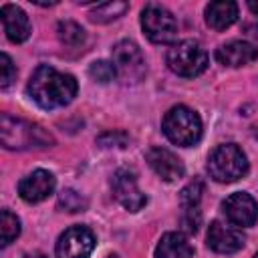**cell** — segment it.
I'll return each mask as SVG.
<instances>
[{
  "mask_svg": "<svg viewBox=\"0 0 258 258\" xmlns=\"http://www.w3.org/2000/svg\"><path fill=\"white\" fill-rule=\"evenodd\" d=\"M26 91L38 107L58 109V107L69 105L77 97L79 85L73 75L60 73L48 64H40L32 73Z\"/></svg>",
  "mask_w": 258,
  "mask_h": 258,
  "instance_id": "6da1fadb",
  "label": "cell"
},
{
  "mask_svg": "<svg viewBox=\"0 0 258 258\" xmlns=\"http://www.w3.org/2000/svg\"><path fill=\"white\" fill-rule=\"evenodd\" d=\"M0 139L6 149H30V147H50L54 139L40 125L2 113L0 119Z\"/></svg>",
  "mask_w": 258,
  "mask_h": 258,
  "instance_id": "7a4b0ae2",
  "label": "cell"
},
{
  "mask_svg": "<svg viewBox=\"0 0 258 258\" xmlns=\"http://www.w3.org/2000/svg\"><path fill=\"white\" fill-rule=\"evenodd\" d=\"M161 129L171 143L181 147H191L202 139V119L194 109L185 105L171 107L163 115Z\"/></svg>",
  "mask_w": 258,
  "mask_h": 258,
  "instance_id": "3957f363",
  "label": "cell"
},
{
  "mask_svg": "<svg viewBox=\"0 0 258 258\" xmlns=\"http://www.w3.org/2000/svg\"><path fill=\"white\" fill-rule=\"evenodd\" d=\"M208 173L218 183H232L238 181L248 173V159L246 153L236 143L218 145L208 155Z\"/></svg>",
  "mask_w": 258,
  "mask_h": 258,
  "instance_id": "277c9868",
  "label": "cell"
},
{
  "mask_svg": "<svg viewBox=\"0 0 258 258\" xmlns=\"http://www.w3.org/2000/svg\"><path fill=\"white\" fill-rule=\"evenodd\" d=\"M165 62L171 73L185 79H194L208 69V52L196 40H181L167 50Z\"/></svg>",
  "mask_w": 258,
  "mask_h": 258,
  "instance_id": "5b68a950",
  "label": "cell"
},
{
  "mask_svg": "<svg viewBox=\"0 0 258 258\" xmlns=\"http://www.w3.org/2000/svg\"><path fill=\"white\" fill-rule=\"evenodd\" d=\"M141 28L155 44H171L177 40V20L161 4H147L141 10Z\"/></svg>",
  "mask_w": 258,
  "mask_h": 258,
  "instance_id": "8992f818",
  "label": "cell"
},
{
  "mask_svg": "<svg viewBox=\"0 0 258 258\" xmlns=\"http://www.w3.org/2000/svg\"><path fill=\"white\" fill-rule=\"evenodd\" d=\"M111 62H113L117 77L121 79L123 85H137L147 73L145 56L133 40H119L113 46V60Z\"/></svg>",
  "mask_w": 258,
  "mask_h": 258,
  "instance_id": "52a82bcc",
  "label": "cell"
},
{
  "mask_svg": "<svg viewBox=\"0 0 258 258\" xmlns=\"http://www.w3.org/2000/svg\"><path fill=\"white\" fill-rule=\"evenodd\" d=\"M95 248V234L87 226L67 228L54 246L56 258H89Z\"/></svg>",
  "mask_w": 258,
  "mask_h": 258,
  "instance_id": "ba28073f",
  "label": "cell"
},
{
  "mask_svg": "<svg viewBox=\"0 0 258 258\" xmlns=\"http://www.w3.org/2000/svg\"><path fill=\"white\" fill-rule=\"evenodd\" d=\"M111 187H113V196L115 200L127 210V212H139L145 204L147 198L145 194L139 189L135 173L131 169H117L113 173L111 179Z\"/></svg>",
  "mask_w": 258,
  "mask_h": 258,
  "instance_id": "9c48e42d",
  "label": "cell"
},
{
  "mask_svg": "<svg viewBox=\"0 0 258 258\" xmlns=\"http://www.w3.org/2000/svg\"><path fill=\"white\" fill-rule=\"evenodd\" d=\"M224 216L230 224L238 228H250L258 222V204L246 191H236L222 202Z\"/></svg>",
  "mask_w": 258,
  "mask_h": 258,
  "instance_id": "30bf717a",
  "label": "cell"
},
{
  "mask_svg": "<svg viewBox=\"0 0 258 258\" xmlns=\"http://www.w3.org/2000/svg\"><path fill=\"white\" fill-rule=\"evenodd\" d=\"M204 194V183L200 179L189 181L181 194H179V206H181V226L187 234H196L202 224V212L200 202Z\"/></svg>",
  "mask_w": 258,
  "mask_h": 258,
  "instance_id": "8fae6325",
  "label": "cell"
},
{
  "mask_svg": "<svg viewBox=\"0 0 258 258\" xmlns=\"http://www.w3.org/2000/svg\"><path fill=\"white\" fill-rule=\"evenodd\" d=\"M56 179L46 169H34L18 181V194L26 204H38L54 191Z\"/></svg>",
  "mask_w": 258,
  "mask_h": 258,
  "instance_id": "7c38bea8",
  "label": "cell"
},
{
  "mask_svg": "<svg viewBox=\"0 0 258 258\" xmlns=\"http://www.w3.org/2000/svg\"><path fill=\"white\" fill-rule=\"evenodd\" d=\"M145 159H147L149 167H151L163 181H169V183H171V181H177V179H181L183 173H185V167H183L181 159H179L173 151H169V149H165V147H151V149H147Z\"/></svg>",
  "mask_w": 258,
  "mask_h": 258,
  "instance_id": "4fadbf2b",
  "label": "cell"
},
{
  "mask_svg": "<svg viewBox=\"0 0 258 258\" xmlns=\"http://www.w3.org/2000/svg\"><path fill=\"white\" fill-rule=\"evenodd\" d=\"M208 248L218 254H234L244 248V234L232 226H226L220 220H214L208 228Z\"/></svg>",
  "mask_w": 258,
  "mask_h": 258,
  "instance_id": "5bb4252c",
  "label": "cell"
},
{
  "mask_svg": "<svg viewBox=\"0 0 258 258\" xmlns=\"http://www.w3.org/2000/svg\"><path fill=\"white\" fill-rule=\"evenodd\" d=\"M258 58V48L246 40H230L216 50V60L224 67H246Z\"/></svg>",
  "mask_w": 258,
  "mask_h": 258,
  "instance_id": "9a60e30c",
  "label": "cell"
},
{
  "mask_svg": "<svg viewBox=\"0 0 258 258\" xmlns=\"http://www.w3.org/2000/svg\"><path fill=\"white\" fill-rule=\"evenodd\" d=\"M0 16H2V24H4V32L12 42H24L30 36V20L26 16V12L16 6V4H4L0 8Z\"/></svg>",
  "mask_w": 258,
  "mask_h": 258,
  "instance_id": "2e32d148",
  "label": "cell"
},
{
  "mask_svg": "<svg viewBox=\"0 0 258 258\" xmlns=\"http://www.w3.org/2000/svg\"><path fill=\"white\" fill-rule=\"evenodd\" d=\"M238 20V4L232 0H216L206 6V24L214 30H226Z\"/></svg>",
  "mask_w": 258,
  "mask_h": 258,
  "instance_id": "e0dca14e",
  "label": "cell"
},
{
  "mask_svg": "<svg viewBox=\"0 0 258 258\" xmlns=\"http://www.w3.org/2000/svg\"><path fill=\"white\" fill-rule=\"evenodd\" d=\"M155 258H194V248L181 232H167L159 238Z\"/></svg>",
  "mask_w": 258,
  "mask_h": 258,
  "instance_id": "ac0fdd59",
  "label": "cell"
},
{
  "mask_svg": "<svg viewBox=\"0 0 258 258\" xmlns=\"http://www.w3.org/2000/svg\"><path fill=\"white\" fill-rule=\"evenodd\" d=\"M56 34H58V40L69 48H79L87 40V34L81 28V24H77L73 20H60L56 26Z\"/></svg>",
  "mask_w": 258,
  "mask_h": 258,
  "instance_id": "d6986e66",
  "label": "cell"
},
{
  "mask_svg": "<svg viewBox=\"0 0 258 258\" xmlns=\"http://www.w3.org/2000/svg\"><path fill=\"white\" fill-rule=\"evenodd\" d=\"M129 4L127 2H105V4H99L93 12H91V20L93 22H99V24H105V22H111L119 16H123L127 12Z\"/></svg>",
  "mask_w": 258,
  "mask_h": 258,
  "instance_id": "ffe728a7",
  "label": "cell"
},
{
  "mask_svg": "<svg viewBox=\"0 0 258 258\" xmlns=\"http://www.w3.org/2000/svg\"><path fill=\"white\" fill-rule=\"evenodd\" d=\"M0 232H2V246H8L20 234V220L10 210H2L0 214Z\"/></svg>",
  "mask_w": 258,
  "mask_h": 258,
  "instance_id": "44dd1931",
  "label": "cell"
},
{
  "mask_svg": "<svg viewBox=\"0 0 258 258\" xmlns=\"http://www.w3.org/2000/svg\"><path fill=\"white\" fill-rule=\"evenodd\" d=\"M89 75H91L93 81L105 85V83H111L117 77V71H115L113 62H109V60H95L89 67Z\"/></svg>",
  "mask_w": 258,
  "mask_h": 258,
  "instance_id": "7402d4cb",
  "label": "cell"
},
{
  "mask_svg": "<svg viewBox=\"0 0 258 258\" xmlns=\"http://www.w3.org/2000/svg\"><path fill=\"white\" fill-rule=\"evenodd\" d=\"M58 208L62 212H83L87 208V200L75 189H64L58 196Z\"/></svg>",
  "mask_w": 258,
  "mask_h": 258,
  "instance_id": "603a6c76",
  "label": "cell"
},
{
  "mask_svg": "<svg viewBox=\"0 0 258 258\" xmlns=\"http://www.w3.org/2000/svg\"><path fill=\"white\" fill-rule=\"evenodd\" d=\"M0 71H2V75H0V87L2 89H8L12 85V81H16V67H14L12 58L6 52L0 54Z\"/></svg>",
  "mask_w": 258,
  "mask_h": 258,
  "instance_id": "cb8c5ba5",
  "label": "cell"
},
{
  "mask_svg": "<svg viewBox=\"0 0 258 258\" xmlns=\"http://www.w3.org/2000/svg\"><path fill=\"white\" fill-rule=\"evenodd\" d=\"M248 8L252 10V14L258 16V0H248Z\"/></svg>",
  "mask_w": 258,
  "mask_h": 258,
  "instance_id": "d4e9b609",
  "label": "cell"
},
{
  "mask_svg": "<svg viewBox=\"0 0 258 258\" xmlns=\"http://www.w3.org/2000/svg\"><path fill=\"white\" fill-rule=\"evenodd\" d=\"M24 258H48L46 254H42V252H32V254H26Z\"/></svg>",
  "mask_w": 258,
  "mask_h": 258,
  "instance_id": "484cf974",
  "label": "cell"
},
{
  "mask_svg": "<svg viewBox=\"0 0 258 258\" xmlns=\"http://www.w3.org/2000/svg\"><path fill=\"white\" fill-rule=\"evenodd\" d=\"M252 258H258V252H256V254H254V256H252Z\"/></svg>",
  "mask_w": 258,
  "mask_h": 258,
  "instance_id": "4316f807",
  "label": "cell"
}]
</instances>
